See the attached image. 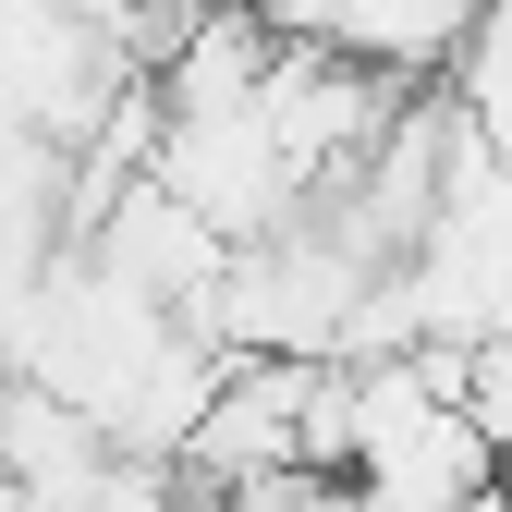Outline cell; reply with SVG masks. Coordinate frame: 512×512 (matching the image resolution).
<instances>
[{
	"instance_id": "277c9868",
	"label": "cell",
	"mask_w": 512,
	"mask_h": 512,
	"mask_svg": "<svg viewBox=\"0 0 512 512\" xmlns=\"http://www.w3.org/2000/svg\"><path fill=\"white\" fill-rule=\"evenodd\" d=\"M86 512H220V500L183 476V464H135V452H122V464L86 488Z\"/></svg>"
},
{
	"instance_id": "6da1fadb",
	"label": "cell",
	"mask_w": 512,
	"mask_h": 512,
	"mask_svg": "<svg viewBox=\"0 0 512 512\" xmlns=\"http://www.w3.org/2000/svg\"><path fill=\"white\" fill-rule=\"evenodd\" d=\"M281 49H330V61H366L391 86H439L464 61L488 0H256Z\"/></svg>"
},
{
	"instance_id": "3957f363",
	"label": "cell",
	"mask_w": 512,
	"mask_h": 512,
	"mask_svg": "<svg viewBox=\"0 0 512 512\" xmlns=\"http://www.w3.org/2000/svg\"><path fill=\"white\" fill-rule=\"evenodd\" d=\"M110 464H122V452H110L98 415H74L61 391H37V378H13V391H0V476H13L25 500L86 512V488H98Z\"/></svg>"
},
{
	"instance_id": "7a4b0ae2",
	"label": "cell",
	"mask_w": 512,
	"mask_h": 512,
	"mask_svg": "<svg viewBox=\"0 0 512 512\" xmlns=\"http://www.w3.org/2000/svg\"><path fill=\"white\" fill-rule=\"evenodd\" d=\"M86 256H98L122 293H147L159 317H183V330H196V305L220 293V269H232L244 244H220L196 208L171 196V183H147V171H135V183H122V196L86 220Z\"/></svg>"
}]
</instances>
